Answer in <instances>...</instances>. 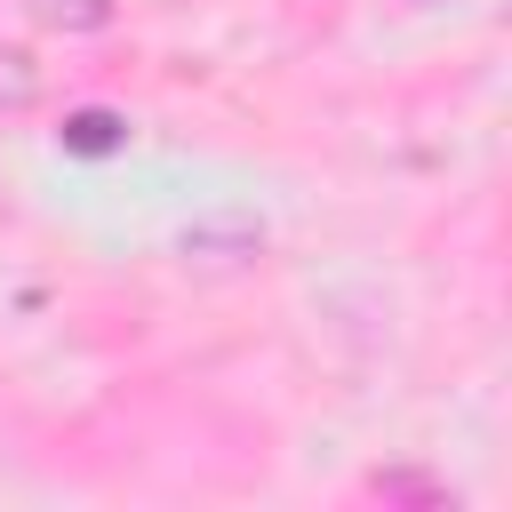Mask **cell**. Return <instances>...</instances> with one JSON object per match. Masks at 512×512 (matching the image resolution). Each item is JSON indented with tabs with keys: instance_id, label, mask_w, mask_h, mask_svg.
<instances>
[{
	"instance_id": "2",
	"label": "cell",
	"mask_w": 512,
	"mask_h": 512,
	"mask_svg": "<svg viewBox=\"0 0 512 512\" xmlns=\"http://www.w3.org/2000/svg\"><path fill=\"white\" fill-rule=\"evenodd\" d=\"M32 8H40L48 24H96V16H104V0H32Z\"/></svg>"
},
{
	"instance_id": "1",
	"label": "cell",
	"mask_w": 512,
	"mask_h": 512,
	"mask_svg": "<svg viewBox=\"0 0 512 512\" xmlns=\"http://www.w3.org/2000/svg\"><path fill=\"white\" fill-rule=\"evenodd\" d=\"M32 88H40V80H32V64H24L16 48H0V104L16 112V104H32Z\"/></svg>"
}]
</instances>
